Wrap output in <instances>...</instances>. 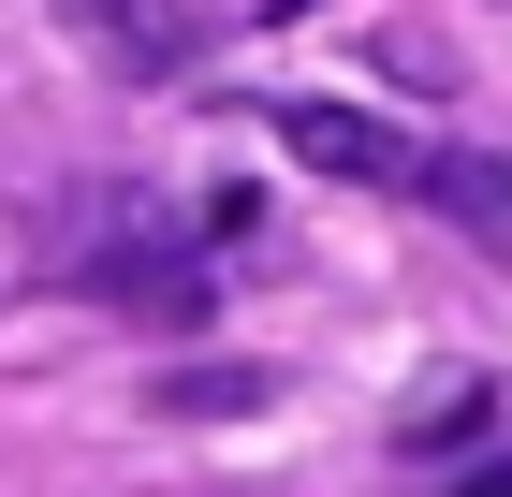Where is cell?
<instances>
[{
	"mask_svg": "<svg viewBox=\"0 0 512 497\" xmlns=\"http://www.w3.org/2000/svg\"><path fill=\"white\" fill-rule=\"evenodd\" d=\"M59 15H74V30L103 44V74H132V88H176L205 44H220L205 0H59Z\"/></svg>",
	"mask_w": 512,
	"mask_h": 497,
	"instance_id": "6da1fadb",
	"label": "cell"
},
{
	"mask_svg": "<svg viewBox=\"0 0 512 497\" xmlns=\"http://www.w3.org/2000/svg\"><path fill=\"white\" fill-rule=\"evenodd\" d=\"M278 147L308 161V176H366V191H425V147L366 103H278Z\"/></svg>",
	"mask_w": 512,
	"mask_h": 497,
	"instance_id": "7a4b0ae2",
	"label": "cell"
},
{
	"mask_svg": "<svg viewBox=\"0 0 512 497\" xmlns=\"http://www.w3.org/2000/svg\"><path fill=\"white\" fill-rule=\"evenodd\" d=\"M264 395V366H205V381H161V410H249Z\"/></svg>",
	"mask_w": 512,
	"mask_h": 497,
	"instance_id": "3957f363",
	"label": "cell"
},
{
	"mask_svg": "<svg viewBox=\"0 0 512 497\" xmlns=\"http://www.w3.org/2000/svg\"><path fill=\"white\" fill-rule=\"evenodd\" d=\"M469 497H512V468H483V483H469Z\"/></svg>",
	"mask_w": 512,
	"mask_h": 497,
	"instance_id": "277c9868",
	"label": "cell"
}]
</instances>
